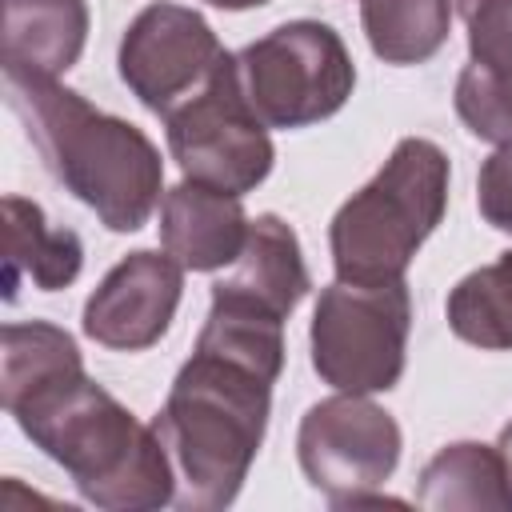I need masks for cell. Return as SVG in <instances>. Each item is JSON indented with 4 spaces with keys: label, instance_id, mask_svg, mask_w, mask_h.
I'll return each instance as SVG.
<instances>
[{
    "label": "cell",
    "instance_id": "obj_22",
    "mask_svg": "<svg viewBox=\"0 0 512 512\" xmlns=\"http://www.w3.org/2000/svg\"><path fill=\"white\" fill-rule=\"evenodd\" d=\"M500 456H504V468H508V480H512V420L500 428V440H496Z\"/></svg>",
    "mask_w": 512,
    "mask_h": 512
},
{
    "label": "cell",
    "instance_id": "obj_7",
    "mask_svg": "<svg viewBox=\"0 0 512 512\" xmlns=\"http://www.w3.org/2000/svg\"><path fill=\"white\" fill-rule=\"evenodd\" d=\"M160 120H164L168 152L188 180H200L232 196H244L268 180L276 148L268 124L252 112L240 88L232 52L192 96H184Z\"/></svg>",
    "mask_w": 512,
    "mask_h": 512
},
{
    "label": "cell",
    "instance_id": "obj_5",
    "mask_svg": "<svg viewBox=\"0 0 512 512\" xmlns=\"http://www.w3.org/2000/svg\"><path fill=\"white\" fill-rule=\"evenodd\" d=\"M412 292L404 280L352 284L336 280L320 288L308 328V352L316 376L336 392H388L408 364Z\"/></svg>",
    "mask_w": 512,
    "mask_h": 512
},
{
    "label": "cell",
    "instance_id": "obj_15",
    "mask_svg": "<svg viewBox=\"0 0 512 512\" xmlns=\"http://www.w3.org/2000/svg\"><path fill=\"white\" fill-rule=\"evenodd\" d=\"M416 504L428 512H512V480L500 448L480 440L444 444L420 468Z\"/></svg>",
    "mask_w": 512,
    "mask_h": 512
},
{
    "label": "cell",
    "instance_id": "obj_18",
    "mask_svg": "<svg viewBox=\"0 0 512 512\" xmlns=\"http://www.w3.org/2000/svg\"><path fill=\"white\" fill-rule=\"evenodd\" d=\"M448 328L484 352H512V252L460 276L444 300Z\"/></svg>",
    "mask_w": 512,
    "mask_h": 512
},
{
    "label": "cell",
    "instance_id": "obj_12",
    "mask_svg": "<svg viewBox=\"0 0 512 512\" xmlns=\"http://www.w3.org/2000/svg\"><path fill=\"white\" fill-rule=\"evenodd\" d=\"M308 288H312V276L304 264L300 236L276 212H260L248 224V240H244L240 256L224 268V276L212 280V292L252 300L284 320L308 296Z\"/></svg>",
    "mask_w": 512,
    "mask_h": 512
},
{
    "label": "cell",
    "instance_id": "obj_10",
    "mask_svg": "<svg viewBox=\"0 0 512 512\" xmlns=\"http://www.w3.org/2000/svg\"><path fill=\"white\" fill-rule=\"evenodd\" d=\"M184 296V268L160 248H136L116 260L80 312L88 340L112 352H144L160 344Z\"/></svg>",
    "mask_w": 512,
    "mask_h": 512
},
{
    "label": "cell",
    "instance_id": "obj_8",
    "mask_svg": "<svg viewBox=\"0 0 512 512\" xmlns=\"http://www.w3.org/2000/svg\"><path fill=\"white\" fill-rule=\"evenodd\" d=\"M400 448L396 416L356 392L316 400L296 428L300 472L332 508L380 504L376 492L392 480Z\"/></svg>",
    "mask_w": 512,
    "mask_h": 512
},
{
    "label": "cell",
    "instance_id": "obj_19",
    "mask_svg": "<svg viewBox=\"0 0 512 512\" xmlns=\"http://www.w3.org/2000/svg\"><path fill=\"white\" fill-rule=\"evenodd\" d=\"M452 104H456V116L464 120V128L476 140L512 144V76L468 60L456 76Z\"/></svg>",
    "mask_w": 512,
    "mask_h": 512
},
{
    "label": "cell",
    "instance_id": "obj_21",
    "mask_svg": "<svg viewBox=\"0 0 512 512\" xmlns=\"http://www.w3.org/2000/svg\"><path fill=\"white\" fill-rule=\"evenodd\" d=\"M476 208H480L484 224L512 236V144H496V152L480 164Z\"/></svg>",
    "mask_w": 512,
    "mask_h": 512
},
{
    "label": "cell",
    "instance_id": "obj_16",
    "mask_svg": "<svg viewBox=\"0 0 512 512\" xmlns=\"http://www.w3.org/2000/svg\"><path fill=\"white\" fill-rule=\"evenodd\" d=\"M452 0H360L368 48L384 64H424L448 44Z\"/></svg>",
    "mask_w": 512,
    "mask_h": 512
},
{
    "label": "cell",
    "instance_id": "obj_14",
    "mask_svg": "<svg viewBox=\"0 0 512 512\" xmlns=\"http://www.w3.org/2000/svg\"><path fill=\"white\" fill-rule=\"evenodd\" d=\"M84 268V244L72 228H52L44 208L24 196H4V300L28 280L40 292L68 288Z\"/></svg>",
    "mask_w": 512,
    "mask_h": 512
},
{
    "label": "cell",
    "instance_id": "obj_9",
    "mask_svg": "<svg viewBox=\"0 0 512 512\" xmlns=\"http://www.w3.org/2000/svg\"><path fill=\"white\" fill-rule=\"evenodd\" d=\"M224 56V44L196 8L156 0L140 8L124 28L116 68L128 92L148 112L164 116L184 96H192Z\"/></svg>",
    "mask_w": 512,
    "mask_h": 512
},
{
    "label": "cell",
    "instance_id": "obj_17",
    "mask_svg": "<svg viewBox=\"0 0 512 512\" xmlns=\"http://www.w3.org/2000/svg\"><path fill=\"white\" fill-rule=\"evenodd\" d=\"M80 368H84V356L60 324H48V320L4 324L0 332V404L4 408Z\"/></svg>",
    "mask_w": 512,
    "mask_h": 512
},
{
    "label": "cell",
    "instance_id": "obj_2",
    "mask_svg": "<svg viewBox=\"0 0 512 512\" xmlns=\"http://www.w3.org/2000/svg\"><path fill=\"white\" fill-rule=\"evenodd\" d=\"M4 88L52 180L92 208L108 232H140L164 196L160 148L60 80L4 72Z\"/></svg>",
    "mask_w": 512,
    "mask_h": 512
},
{
    "label": "cell",
    "instance_id": "obj_6",
    "mask_svg": "<svg viewBox=\"0 0 512 512\" xmlns=\"http://www.w3.org/2000/svg\"><path fill=\"white\" fill-rule=\"evenodd\" d=\"M236 76L252 112L268 128H308L336 116L356 64L340 32L324 20H284L236 52Z\"/></svg>",
    "mask_w": 512,
    "mask_h": 512
},
{
    "label": "cell",
    "instance_id": "obj_13",
    "mask_svg": "<svg viewBox=\"0 0 512 512\" xmlns=\"http://www.w3.org/2000/svg\"><path fill=\"white\" fill-rule=\"evenodd\" d=\"M88 0H4V72L60 80L88 44Z\"/></svg>",
    "mask_w": 512,
    "mask_h": 512
},
{
    "label": "cell",
    "instance_id": "obj_11",
    "mask_svg": "<svg viewBox=\"0 0 512 512\" xmlns=\"http://www.w3.org/2000/svg\"><path fill=\"white\" fill-rule=\"evenodd\" d=\"M248 224L240 196L188 176L160 196V248L184 272L228 268L248 240Z\"/></svg>",
    "mask_w": 512,
    "mask_h": 512
},
{
    "label": "cell",
    "instance_id": "obj_4",
    "mask_svg": "<svg viewBox=\"0 0 512 512\" xmlns=\"http://www.w3.org/2000/svg\"><path fill=\"white\" fill-rule=\"evenodd\" d=\"M448 156L428 136H404L380 172L356 188L328 224L336 280L388 284L404 280L420 244L440 228L448 208Z\"/></svg>",
    "mask_w": 512,
    "mask_h": 512
},
{
    "label": "cell",
    "instance_id": "obj_20",
    "mask_svg": "<svg viewBox=\"0 0 512 512\" xmlns=\"http://www.w3.org/2000/svg\"><path fill=\"white\" fill-rule=\"evenodd\" d=\"M464 32L468 60L512 76V0H452Z\"/></svg>",
    "mask_w": 512,
    "mask_h": 512
},
{
    "label": "cell",
    "instance_id": "obj_1",
    "mask_svg": "<svg viewBox=\"0 0 512 512\" xmlns=\"http://www.w3.org/2000/svg\"><path fill=\"white\" fill-rule=\"evenodd\" d=\"M56 460L80 500L100 512H156L176 504V472L152 424H140L84 368L4 408Z\"/></svg>",
    "mask_w": 512,
    "mask_h": 512
},
{
    "label": "cell",
    "instance_id": "obj_23",
    "mask_svg": "<svg viewBox=\"0 0 512 512\" xmlns=\"http://www.w3.org/2000/svg\"><path fill=\"white\" fill-rule=\"evenodd\" d=\"M204 4L224 8V12H244V8H260V4H268V0H204Z\"/></svg>",
    "mask_w": 512,
    "mask_h": 512
},
{
    "label": "cell",
    "instance_id": "obj_3",
    "mask_svg": "<svg viewBox=\"0 0 512 512\" xmlns=\"http://www.w3.org/2000/svg\"><path fill=\"white\" fill-rule=\"evenodd\" d=\"M272 384L232 356L192 348L152 416L176 472V508L220 512L240 496L268 432Z\"/></svg>",
    "mask_w": 512,
    "mask_h": 512
}]
</instances>
